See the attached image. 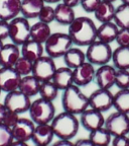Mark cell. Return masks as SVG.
<instances>
[{"mask_svg":"<svg viewBox=\"0 0 129 146\" xmlns=\"http://www.w3.org/2000/svg\"><path fill=\"white\" fill-rule=\"evenodd\" d=\"M102 0H82L81 7L87 13H94Z\"/></svg>","mask_w":129,"mask_h":146,"instance_id":"obj_39","label":"cell"},{"mask_svg":"<svg viewBox=\"0 0 129 146\" xmlns=\"http://www.w3.org/2000/svg\"><path fill=\"white\" fill-rule=\"evenodd\" d=\"M50 126L57 138L72 140L79 132L81 124L76 115L63 111L54 116Z\"/></svg>","mask_w":129,"mask_h":146,"instance_id":"obj_2","label":"cell"},{"mask_svg":"<svg viewBox=\"0 0 129 146\" xmlns=\"http://www.w3.org/2000/svg\"><path fill=\"white\" fill-rule=\"evenodd\" d=\"M45 5L43 0H21L20 15L28 21L37 18Z\"/></svg>","mask_w":129,"mask_h":146,"instance_id":"obj_23","label":"cell"},{"mask_svg":"<svg viewBox=\"0 0 129 146\" xmlns=\"http://www.w3.org/2000/svg\"><path fill=\"white\" fill-rule=\"evenodd\" d=\"M39 86H41V81L36 77H34L32 74H30V75L21 77L18 90H20L22 94L31 98L39 94Z\"/></svg>","mask_w":129,"mask_h":146,"instance_id":"obj_26","label":"cell"},{"mask_svg":"<svg viewBox=\"0 0 129 146\" xmlns=\"http://www.w3.org/2000/svg\"><path fill=\"white\" fill-rule=\"evenodd\" d=\"M54 12H56L54 21H57L62 25H70L77 17L74 8L68 6L63 2L58 3L57 6L54 7Z\"/></svg>","mask_w":129,"mask_h":146,"instance_id":"obj_25","label":"cell"},{"mask_svg":"<svg viewBox=\"0 0 129 146\" xmlns=\"http://www.w3.org/2000/svg\"><path fill=\"white\" fill-rule=\"evenodd\" d=\"M20 79L21 76L13 67H1L0 69V89L2 92L8 94L17 90Z\"/></svg>","mask_w":129,"mask_h":146,"instance_id":"obj_13","label":"cell"},{"mask_svg":"<svg viewBox=\"0 0 129 146\" xmlns=\"http://www.w3.org/2000/svg\"><path fill=\"white\" fill-rule=\"evenodd\" d=\"M113 21L119 29H129V4L121 3L116 7Z\"/></svg>","mask_w":129,"mask_h":146,"instance_id":"obj_32","label":"cell"},{"mask_svg":"<svg viewBox=\"0 0 129 146\" xmlns=\"http://www.w3.org/2000/svg\"><path fill=\"white\" fill-rule=\"evenodd\" d=\"M128 137H129V134H128Z\"/></svg>","mask_w":129,"mask_h":146,"instance_id":"obj_55","label":"cell"},{"mask_svg":"<svg viewBox=\"0 0 129 146\" xmlns=\"http://www.w3.org/2000/svg\"><path fill=\"white\" fill-rule=\"evenodd\" d=\"M20 47L13 43L4 44L0 52V65L1 67H13L20 58Z\"/></svg>","mask_w":129,"mask_h":146,"instance_id":"obj_18","label":"cell"},{"mask_svg":"<svg viewBox=\"0 0 129 146\" xmlns=\"http://www.w3.org/2000/svg\"><path fill=\"white\" fill-rule=\"evenodd\" d=\"M115 9L116 7L114 6V3L102 0V2L100 3V5L97 7L93 14L100 23H109V21H113Z\"/></svg>","mask_w":129,"mask_h":146,"instance_id":"obj_27","label":"cell"},{"mask_svg":"<svg viewBox=\"0 0 129 146\" xmlns=\"http://www.w3.org/2000/svg\"><path fill=\"white\" fill-rule=\"evenodd\" d=\"M19 118H20L19 114L12 112V111H7L6 115H5L4 119H3V121H2V124L6 126V127H8V128L11 129V128L13 127L16 123H17V121L19 120Z\"/></svg>","mask_w":129,"mask_h":146,"instance_id":"obj_40","label":"cell"},{"mask_svg":"<svg viewBox=\"0 0 129 146\" xmlns=\"http://www.w3.org/2000/svg\"><path fill=\"white\" fill-rule=\"evenodd\" d=\"M50 146H75V144L74 142H72V140L59 139L57 142L50 144Z\"/></svg>","mask_w":129,"mask_h":146,"instance_id":"obj_43","label":"cell"},{"mask_svg":"<svg viewBox=\"0 0 129 146\" xmlns=\"http://www.w3.org/2000/svg\"><path fill=\"white\" fill-rule=\"evenodd\" d=\"M52 34V29L50 25L41 23L39 21L31 25V27H30V39L41 44H45Z\"/></svg>","mask_w":129,"mask_h":146,"instance_id":"obj_29","label":"cell"},{"mask_svg":"<svg viewBox=\"0 0 129 146\" xmlns=\"http://www.w3.org/2000/svg\"><path fill=\"white\" fill-rule=\"evenodd\" d=\"M68 35L77 47H88L97 40V25L87 16L76 17L70 25H68Z\"/></svg>","mask_w":129,"mask_h":146,"instance_id":"obj_1","label":"cell"},{"mask_svg":"<svg viewBox=\"0 0 129 146\" xmlns=\"http://www.w3.org/2000/svg\"><path fill=\"white\" fill-rule=\"evenodd\" d=\"M13 141L11 129L0 123V146H9Z\"/></svg>","mask_w":129,"mask_h":146,"instance_id":"obj_37","label":"cell"},{"mask_svg":"<svg viewBox=\"0 0 129 146\" xmlns=\"http://www.w3.org/2000/svg\"><path fill=\"white\" fill-rule=\"evenodd\" d=\"M57 65L54 59L48 55H43V57L33 62L32 75L36 77L41 82L52 80L54 72L57 70Z\"/></svg>","mask_w":129,"mask_h":146,"instance_id":"obj_9","label":"cell"},{"mask_svg":"<svg viewBox=\"0 0 129 146\" xmlns=\"http://www.w3.org/2000/svg\"><path fill=\"white\" fill-rule=\"evenodd\" d=\"M1 94H2V91H1V89H0V96H1Z\"/></svg>","mask_w":129,"mask_h":146,"instance_id":"obj_52","label":"cell"},{"mask_svg":"<svg viewBox=\"0 0 129 146\" xmlns=\"http://www.w3.org/2000/svg\"><path fill=\"white\" fill-rule=\"evenodd\" d=\"M61 2L65 3V4L68 5V6H70V7H73V8H75V7H77V6H79V5H81L82 0H62Z\"/></svg>","mask_w":129,"mask_h":146,"instance_id":"obj_45","label":"cell"},{"mask_svg":"<svg viewBox=\"0 0 129 146\" xmlns=\"http://www.w3.org/2000/svg\"><path fill=\"white\" fill-rule=\"evenodd\" d=\"M96 68L90 62L86 61L78 66L77 68L73 69V75H74V84L79 87H84L89 85L92 81L95 80Z\"/></svg>","mask_w":129,"mask_h":146,"instance_id":"obj_15","label":"cell"},{"mask_svg":"<svg viewBox=\"0 0 129 146\" xmlns=\"http://www.w3.org/2000/svg\"><path fill=\"white\" fill-rule=\"evenodd\" d=\"M16 72L23 77V76H27L32 74V69H33V62L30 60L26 59V58L20 56V58L17 60L15 65L13 66Z\"/></svg>","mask_w":129,"mask_h":146,"instance_id":"obj_34","label":"cell"},{"mask_svg":"<svg viewBox=\"0 0 129 146\" xmlns=\"http://www.w3.org/2000/svg\"><path fill=\"white\" fill-rule=\"evenodd\" d=\"M9 39V21L0 19V40L5 41Z\"/></svg>","mask_w":129,"mask_h":146,"instance_id":"obj_42","label":"cell"},{"mask_svg":"<svg viewBox=\"0 0 129 146\" xmlns=\"http://www.w3.org/2000/svg\"><path fill=\"white\" fill-rule=\"evenodd\" d=\"M104 127L109 131L112 137L129 134V115L117 112L110 114L105 119Z\"/></svg>","mask_w":129,"mask_h":146,"instance_id":"obj_8","label":"cell"},{"mask_svg":"<svg viewBox=\"0 0 129 146\" xmlns=\"http://www.w3.org/2000/svg\"><path fill=\"white\" fill-rule=\"evenodd\" d=\"M3 104L8 111H12L17 114H23L28 112L31 105V100L29 96H25L20 90H14L6 94Z\"/></svg>","mask_w":129,"mask_h":146,"instance_id":"obj_10","label":"cell"},{"mask_svg":"<svg viewBox=\"0 0 129 146\" xmlns=\"http://www.w3.org/2000/svg\"><path fill=\"white\" fill-rule=\"evenodd\" d=\"M113 108L117 112L129 115V88L119 89L116 94H114Z\"/></svg>","mask_w":129,"mask_h":146,"instance_id":"obj_31","label":"cell"},{"mask_svg":"<svg viewBox=\"0 0 129 146\" xmlns=\"http://www.w3.org/2000/svg\"><path fill=\"white\" fill-rule=\"evenodd\" d=\"M111 61L116 69L129 70V47L118 46L114 49Z\"/></svg>","mask_w":129,"mask_h":146,"instance_id":"obj_28","label":"cell"},{"mask_svg":"<svg viewBox=\"0 0 129 146\" xmlns=\"http://www.w3.org/2000/svg\"><path fill=\"white\" fill-rule=\"evenodd\" d=\"M61 103L65 112L80 116L89 108V98L82 91L81 87L73 84L63 90Z\"/></svg>","mask_w":129,"mask_h":146,"instance_id":"obj_3","label":"cell"},{"mask_svg":"<svg viewBox=\"0 0 129 146\" xmlns=\"http://www.w3.org/2000/svg\"><path fill=\"white\" fill-rule=\"evenodd\" d=\"M34 128H35V124L32 122L30 118H19L17 123L11 128L14 140L28 142L29 140H31Z\"/></svg>","mask_w":129,"mask_h":146,"instance_id":"obj_16","label":"cell"},{"mask_svg":"<svg viewBox=\"0 0 129 146\" xmlns=\"http://www.w3.org/2000/svg\"><path fill=\"white\" fill-rule=\"evenodd\" d=\"M88 138L95 146H110L112 141V135L105 127L89 132Z\"/></svg>","mask_w":129,"mask_h":146,"instance_id":"obj_30","label":"cell"},{"mask_svg":"<svg viewBox=\"0 0 129 146\" xmlns=\"http://www.w3.org/2000/svg\"><path fill=\"white\" fill-rule=\"evenodd\" d=\"M39 21L41 23L50 25L56 21V12H54V7H52L50 4H46L43 7L41 13L39 15Z\"/></svg>","mask_w":129,"mask_h":146,"instance_id":"obj_35","label":"cell"},{"mask_svg":"<svg viewBox=\"0 0 129 146\" xmlns=\"http://www.w3.org/2000/svg\"><path fill=\"white\" fill-rule=\"evenodd\" d=\"M0 69H1V65H0Z\"/></svg>","mask_w":129,"mask_h":146,"instance_id":"obj_53","label":"cell"},{"mask_svg":"<svg viewBox=\"0 0 129 146\" xmlns=\"http://www.w3.org/2000/svg\"><path fill=\"white\" fill-rule=\"evenodd\" d=\"M30 27L29 21L20 15L9 21V39L11 43L20 47L28 41L30 39Z\"/></svg>","mask_w":129,"mask_h":146,"instance_id":"obj_7","label":"cell"},{"mask_svg":"<svg viewBox=\"0 0 129 146\" xmlns=\"http://www.w3.org/2000/svg\"><path fill=\"white\" fill-rule=\"evenodd\" d=\"M80 124L88 132L104 127L105 118L103 113L92 108H88L80 115Z\"/></svg>","mask_w":129,"mask_h":146,"instance_id":"obj_12","label":"cell"},{"mask_svg":"<svg viewBox=\"0 0 129 146\" xmlns=\"http://www.w3.org/2000/svg\"><path fill=\"white\" fill-rule=\"evenodd\" d=\"M29 118L35 125L39 124H50L56 116V107L54 102L45 100L43 98H36L31 102L28 110Z\"/></svg>","mask_w":129,"mask_h":146,"instance_id":"obj_4","label":"cell"},{"mask_svg":"<svg viewBox=\"0 0 129 146\" xmlns=\"http://www.w3.org/2000/svg\"><path fill=\"white\" fill-rule=\"evenodd\" d=\"M117 69L113 65H102L96 68L95 80L98 88L111 89L115 86V76Z\"/></svg>","mask_w":129,"mask_h":146,"instance_id":"obj_14","label":"cell"},{"mask_svg":"<svg viewBox=\"0 0 129 146\" xmlns=\"http://www.w3.org/2000/svg\"><path fill=\"white\" fill-rule=\"evenodd\" d=\"M45 53L57 59L63 57L67 51L73 47V42L68 33H52L45 44Z\"/></svg>","mask_w":129,"mask_h":146,"instance_id":"obj_5","label":"cell"},{"mask_svg":"<svg viewBox=\"0 0 129 146\" xmlns=\"http://www.w3.org/2000/svg\"><path fill=\"white\" fill-rule=\"evenodd\" d=\"M114 94L110 89L98 88L94 90L89 98V108L97 110L101 113H105L113 108Z\"/></svg>","mask_w":129,"mask_h":146,"instance_id":"obj_11","label":"cell"},{"mask_svg":"<svg viewBox=\"0 0 129 146\" xmlns=\"http://www.w3.org/2000/svg\"><path fill=\"white\" fill-rule=\"evenodd\" d=\"M110 146H129L128 135H121V136L112 137V141Z\"/></svg>","mask_w":129,"mask_h":146,"instance_id":"obj_41","label":"cell"},{"mask_svg":"<svg viewBox=\"0 0 129 146\" xmlns=\"http://www.w3.org/2000/svg\"><path fill=\"white\" fill-rule=\"evenodd\" d=\"M7 108L5 107V105L3 103H0V123H2L3 119H4L5 115L7 113Z\"/></svg>","mask_w":129,"mask_h":146,"instance_id":"obj_46","label":"cell"},{"mask_svg":"<svg viewBox=\"0 0 129 146\" xmlns=\"http://www.w3.org/2000/svg\"><path fill=\"white\" fill-rule=\"evenodd\" d=\"M9 146H29L28 145V143L27 142H22V141H15L14 140L13 142H12L11 144Z\"/></svg>","mask_w":129,"mask_h":146,"instance_id":"obj_47","label":"cell"},{"mask_svg":"<svg viewBox=\"0 0 129 146\" xmlns=\"http://www.w3.org/2000/svg\"><path fill=\"white\" fill-rule=\"evenodd\" d=\"M103 1H108V2H112L114 3L115 1H117V0H103Z\"/></svg>","mask_w":129,"mask_h":146,"instance_id":"obj_51","label":"cell"},{"mask_svg":"<svg viewBox=\"0 0 129 146\" xmlns=\"http://www.w3.org/2000/svg\"><path fill=\"white\" fill-rule=\"evenodd\" d=\"M21 0H0V19L6 21L20 15Z\"/></svg>","mask_w":129,"mask_h":146,"instance_id":"obj_19","label":"cell"},{"mask_svg":"<svg viewBox=\"0 0 129 146\" xmlns=\"http://www.w3.org/2000/svg\"><path fill=\"white\" fill-rule=\"evenodd\" d=\"M52 81L57 85L60 90H65L74 84V75H73V69L67 67L66 65L63 67L57 68Z\"/></svg>","mask_w":129,"mask_h":146,"instance_id":"obj_21","label":"cell"},{"mask_svg":"<svg viewBox=\"0 0 129 146\" xmlns=\"http://www.w3.org/2000/svg\"><path fill=\"white\" fill-rule=\"evenodd\" d=\"M3 46H4V42L1 41V40H0V52H1V50H2Z\"/></svg>","mask_w":129,"mask_h":146,"instance_id":"obj_49","label":"cell"},{"mask_svg":"<svg viewBox=\"0 0 129 146\" xmlns=\"http://www.w3.org/2000/svg\"><path fill=\"white\" fill-rule=\"evenodd\" d=\"M86 59L95 66H102L109 64L112 59L113 49L110 44L96 40L86 47Z\"/></svg>","mask_w":129,"mask_h":146,"instance_id":"obj_6","label":"cell"},{"mask_svg":"<svg viewBox=\"0 0 129 146\" xmlns=\"http://www.w3.org/2000/svg\"><path fill=\"white\" fill-rule=\"evenodd\" d=\"M54 133L50 124H39L35 125L31 141L34 145L50 146L54 138Z\"/></svg>","mask_w":129,"mask_h":146,"instance_id":"obj_17","label":"cell"},{"mask_svg":"<svg viewBox=\"0 0 129 146\" xmlns=\"http://www.w3.org/2000/svg\"><path fill=\"white\" fill-rule=\"evenodd\" d=\"M115 42L120 47H129V29H119Z\"/></svg>","mask_w":129,"mask_h":146,"instance_id":"obj_38","label":"cell"},{"mask_svg":"<svg viewBox=\"0 0 129 146\" xmlns=\"http://www.w3.org/2000/svg\"><path fill=\"white\" fill-rule=\"evenodd\" d=\"M115 86L118 89L129 88V70H121V69L116 70Z\"/></svg>","mask_w":129,"mask_h":146,"instance_id":"obj_36","label":"cell"},{"mask_svg":"<svg viewBox=\"0 0 129 146\" xmlns=\"http://www.w3.org/2000/svg\"><path fill=\"white\" fill-rule=\"evenodd\" d=\"M34 146H39V145H34Z\"/></svg>","mask_w":129,"mask_h":146,"instance_id":"obj_54","label":"cell"},{"mask_svg":"<svg viewBox=\"0 0 129 146\" xmlns=\"http://www.w3.org/2000/svg\"><path fill=\"white\" fill-rule=\"evenodd\" d=\"M46 4H58L62 1V0H43Z\"/></svg>","mask_w":129,"mask_h":146,"instance_id":"obj_48","label":"cell"},{"mask_svg":"<svg viewBox=\"0 0 129 146\" xmlns=\"http://www.w3.org/2000/svg\"><path fill=\"white\" fill-rule=\"evenodd\" d=\"M63 60L67 67H69L71 69H75L87 61L86 53L80 47H77V46L72 47L63 56Z\"/></svg>","mask_w":129,"mask_h":146,"instance_id":"obj_24","label":"cell"},{"mask_svg":"<svg viewBox=\"0 0 129 146\" xmlns=\"http://www.w3.org/2000/svg\"><path fill=\"white\" fill-rule=\"evenodd\" d=\"M60 89L58 88V86L54 84L52 80L48 81H43L41 82V86H39V96L45 100H50L54 102V100H57V98L59 96Z\"/></svg>","mask_w":129,"mask_h":146,"instance_id":"obj_33","label":"cell"},{"mask_svg":"<svg viewBox=\"0 0 129 146\" xmlns=\"http://www.w3.org/2000/svg\"><path fill=\"white\" fill-rule=\"evenodd\" d=\"M121 3H125V4H129V0H120Z\"/></svg>","mask_w":129,"mask_h":146,"instance_id":"obj_50","label":"cell"},{"mask_svg":"<svg viewBox=\"0 0 129 146\" xmlns=\"http://www.w3.org/2000/svg\"><path fill=\"white\" fill-rule=\"evenodd\" d=\"M20 53L22 57L34 62L45 55V46L39 42L29 39L20 46Z\"/></svg>","mask_w":129,"mask_h":146,"instance_id":"obj_20","label":"cell"},{"mask_svg":"<svg viewBox=\"0 0 129 146\" xmlns=\"http://www.w3.org/2000/svg\"><path fill=\"white\" fill-rule=\"evenodd\" d=\"M74 144H75V146H95L89 138H81V139L74 142Z\"/></svg>","mask_w":129,"mask_h":146,"instance_id":"obj_44","label":"cell"},{"mask_svg":"<svg viewBox=\"0 0 129 146\" xmlns=\"http://www.w3.org/2000/svg\"><path fill=\"white\" fill-rule=\"evenodd\" d=\"M118 32L119 27L114 21L100 23L97 27V40L111 45L115 42Z\"/></svg>","mask_w":129,"mask_h":146,"instance_id":"obj_22","label":"cell"}]
</instances>
